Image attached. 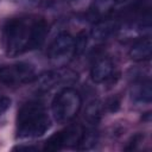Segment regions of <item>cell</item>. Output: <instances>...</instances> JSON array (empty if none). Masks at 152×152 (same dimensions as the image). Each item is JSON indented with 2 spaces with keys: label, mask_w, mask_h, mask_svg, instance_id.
<instances>
[{
  "label": "cell",
  "mask_w": 152,
  "mask_h": 152,
  "mask_svg": "<svg viewBox=\"0 0 152 152\" xmlns=\"http://www.w3.org/2000/svg\"><path fill=\"white\" fill-rule=\"evenodd\" d=\"M48 25L43 18L19 17L6 21L2 28V45L5 52L18 56L39 48L46 37Z\"/></svg>",
  "instance_id": "6da1fadb"
},
{
  "label": "cell",
  "mask_w": 152,
  "mask_h": 152,
  "mask_svg": "<svg viewBox=\"0 0 152 152\" xmlns=\"http://www.w3.org/2000/svg\"><path fill=\"white\" fill-rule=\"evenodd\" d=\"M50 128V118L42 102L30 101L23 104L17 115V137L32 139L42 137Z\"/></svg>",
  "instance_id": "7a4b0ae2"
},
{
  "label": "cell",
  "mask_w": 152,
  "mask_h": 152,
  "mask_svg": "<svg viewBox=\"0 0 152 152\" xmlns=\"http://www.w3.org/2000/svg\"><path fill=\"white\" fill-rule=\"evenodd\" d=\"M81 106L82 100L80 94L75 89L65 87L53 97L51 103V110L55 120L59 124H64L72 120L77 115Z\"/></svg>",
  "instance_id": "3957f363"
},
{
  "label": "cell",
  "mask_w": 152,
  "mask_h": 152,
  "mask_svg": "<svg viewBox=\"0 0 152 152\" xmlns=\"http://www.w3.org/2000/svg\"><path fill=\"white\" fill-rule=\"evenodd\" d=\"M78 78V74L70 68L61 66L48 71L37 78V87L40 90L48 91L56 87H68L74 84Z\"/></svg>",
  "instance_id": "277c9868"
},
{
  "label": "cell",
  "mask_w": 152,
  "mask_h": 152,
  "mask_svg": "<svg viewBox=\"0 0 152 152\" xmlns=\"http://www.w3.org/2000/svg\"><path fill=\"white\" fill-rule=\"evenodd\" d=\"M75 55V38L66 32L59 33L50 44L48 56L56 65H63Z\"/></svg>",
  "instance_id": "5b68a950"
},
{
  "label": "cell",
  "mask_w": 152,
  "mask_h": 152,
  "mask_svg": "<svg viewBox=\"0 0 152 152\" xmlns=\"http://www.w3.org/2000/svg\"><path fill=\"white\" fill-rule=\"evenodd\" d=\"M34 76V68L30 63L20 62L0 68V83L20 84L30 82Z\"/></svg>",
  "instance_id": "8992f818"
},
{
  "label": "cell",
  "mask_w": 152,
  "mask_h": 152,
  "mask_svg": "<svg viewBox=\"0 0 152 152\" xmlns=\"http://www.w3.org/2000/svg\"><path fill=\"white\" fill-rule=\"evenodd\" d=\"M113 74H114V64L107 57L99 58L93 64L90 70V77L95 83H103L108 81L113 76Z\"/></svg>",
  "instance_id": "52a82bcc"
},
{
  "label": "cell",
  "mask_w": 152,
  "mask_h": 152,
  "mask_svg": "<svg viewBox=\"0 0 152 152\" xmlns=\"http://www.w3.org/2000/svg\"><path fill=\"white\" fill-rule=\"evenodd\" d=\"M151 53H152V40L150 37H144L138 39L128 51L131 59L137 62L150 59Z\"/></svg>",
  "instance_id": "ba28073f"
},
{
  "label": "cell",
  "mask_w": 152,
  "mask_h": 152,
  "mask_svg": "<svg viewBox=\"0 0 152 152\" xmlns=\"http://www.w3.org/2000/svg\"><path fill=\"white\" fill-rule=\"evenodd\" d=\"M116 28H118L116 20H113V19H102V20L97 21L93 26L90 34L96 40H103V39L108 38L110 34H113Z\"/></svg>",
  "instance_id": "9c48e42d"
},
{
  "label": "cell",
  "mask_w": 152,
  "mask_h": 152,
  "mask_svg": "<svg viewBox=\"0 0 152 152\" xmlns=\"http://www.w3.org/2000/svg\"><path fill=\"white\" fill-rule=\"evenodd\" d=\"M132 99L135 102H142V103H150L152 99V89H151V82L150 81H140L135 83L132 87L131 90Z\"/></svg>",
  "instance_id": "30bf717a"
},
{
  "label": "cell",
  "mask_w": 152,
  "mask_h": 152,
  "mask_svg": "<svg viewBox=\"0 0 152 152\" xmlns=\"http://www.w3.org/2000/svg\"><path fill=\"white\" fill-rule=\"evenodd\" d=\"M97 138H99V134L94 128L83 129V132L81 134V138H80V140L76 145V150L84 151V150L93 148L97 142Z\"/></svg>",
  "instance_id": "8fae6325"
},
{
  "label": "cell",
  "mask_w": 152,
  "mask_h": 152,
  "mask_svg": "<svg viewBox=\"0 0 152 152\" xmlns=\"http://www.w3.org/2000/svg\"><path fill=\"white\" fill-rule=\"evenodd\" d=\"M63 147H65V141H64V133H63V131H61V132L52 134L46 140L44 150L49 151V152H56V151L62 150Z\"/></svg>",
  "instance_id": "7c38bea8"
},
{
  "label": "cell",
  "mask_w": 152,
  "mask_h": 152,
  "mask_svg": "<svg viewBox=\"0 0 152 152\" xmlns=\"http://www.w3.org/2000/svg\"><path fill=\"white\" fill-rule=\"evenodd\" d=\"M114 4L115 0H94L91 5V12L96 17H103L113 10Z\"/></svg>",
  "instance_id": "4fadbf2b"
},
{
  "label": "cell",
  "mask_w": 152,
  "mask_h": 152,
  "mask_svg": "<svg viewBox=\"0 0 152 152\" xmlns=\"http://www.w3.org/2000/svg\"><path fill=\"white\" fill-rule=\"evenodd\" d=\"M100 106L97 102H93L88 106L87 112H86V118L90 124H95L97 122V120L100 119Z\"/></svg>",
  "instance_id": "5bb4252c"
},
{
  "label": "cell",
  "mask_w": 152,
  "mask_h": 152,
  "mask_svg": "<svg viewBox=\"0 0 152 152\" xmlns=\"http://www.w3.org/2000/svg\"><path fill=\"white\" fill-rule=\"evenodd\" d=\"M87 46V34L81 32L75 39V55H81Z\"/></svg>",
  "instance_id": "9a60e30c"
},
{
  "label": "cell",
  "mask_w": 152,
  "mask_h": 152,
  "mask_svg": "<svg viewBox=\"0 0 152 152\" xmlns=\"http://www.w3.org/2000/svg\"><path fill=\"white\" fill-rule=\"evenodd\" d=\"M11 104V100L5 96H0V116L7 110V108Z\"/></svg>",
  "instance_id": "2e32d148"
},
{
  "label": "cell",
  "mask_w": 152,
  "mask_h": 152,
  "mask_svg": "<svg viewBox=\"0 0 152 152\" xmlns=\"http://www.w3.org/2000/svg\"><path fill=\"white\" fill-rule=\"evenodd\" d=\"M119 104H120L119 100H116V99H110V100L108 101L107 107L109 108V110H110V112H115V110L119 108Z\"/></svg>",
  "instance_id": "e0dca14e"
},
{
  "label": "cell",
  "mask_w": 152,
  "mask_h": 152,
  "mask_svg": "<svg viewBox=\"0 0 152 152\" xmlns=\"http://www.w3.org/2000/svg\"><path fill=\"white\" fill-rule=\"evenodd\" d=\"M13 151H37V147L34 146H15L13 147Z\"/></svg>",
  "instance_id": "ac0fdd59"
}]
</instances>
